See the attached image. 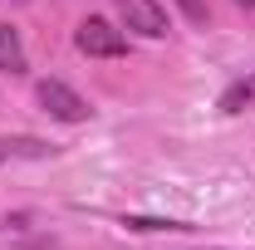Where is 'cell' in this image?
Segmentation results:
<instances>
[{
	"label": "cell",
	"mask_w": 255,
	"mask_h": 250,
	"mask_svg": "<svg viewBox=\"0 0 255 250\" xmlns=\"http://www.w3.org/2000/svg\"><path fill=\"white\" fill-rule=\"evenodd\" d=\"M74 44H79L89 59H118V54H128L123 30H113L108 20H84L79 34H74Z\"/></svg>",
	"instance_id": "6da1fadb"
},
{
	"label": "cell",
	"mask_w": 255,
	"mask_h": 250,
	"mask_svg": "<svg viewBox=\"0 0 255 250\" xmlns=\"http://www.w3.org/2000/svg\"><path fill=\"white\" fill-rule=\"evenodd\" d=\"M0 69L5 74H25V44L10 25H0Z\"/></svg>",
	"instance_id": "277c9868"
},
{
	"label": "cell",
	"mask_w": 255,
	"mask_h": 250,
	"mask_svg": "<svg viewBox=\"0 0 255 250\" xmlns=\"http://www.w3.org/2000/svg\"><path fill=\"white\" fill-rule=\"evenodd\" d=\"M0 157H44V142H34V137H5L0 142Z\"/></svg>",
	"instance_id": "8992f818"
},
{
	"label": "cell",
	"mask_w": 255,
	"mask_h": 250,
	"mask_svg": "<svg viewBox=\"0 0 255 250\" xmlns=\"http://www.w3.org/2000/svg\"><path fill=\"white\" fill-rule=\"evenodd\" d=\"M182 10H187V20H196V25H206V0H177Z\"/></svg>",
	"instance_id": "52a82bcc"
},
{
	"label": "cell",
	"mask_w": 255,
	"mask_h": 250,
	"mask_svg": "<svg viewBox=\"0 0 255 250\" xmlns=\"http://www.w3.org/2000/svg\"><path fill=\"white\" fill-rule=\"evenodd\" d=\"M241 5H246V10H255V0H241Z\"/></svg>",
	"instance_id": "ba28073f"
},
{
	"label": "cell",
	"mask_w": 255,
	"mask_h": 250,
	"mask_svg": "<svg viewBox=\"0 0 255 250\" xmlns=\"http://www.w3.org/2000/svg\"><path fill=\"white\" fill-rule=\"evenodd\" d=\"M34 94H39V103H44V113H49V118H59V123H84V118L94 113V108L74 94L69 84H59V79H44Z\"/></svg>",
	"instance_id": "7a4b0ae2"
},
{
	"label": "cell",
	"mask_w": 255,
	"mask_h": 250,
	"mask_svg": "<svg viewBox=\"0 0 255 250\" xmlns=\"http://www.w3.org/2000/svg\"><path fill=\"white\" fill-rule=\"evenodd\" d=\"M255 103V79H241V84H231L221 94V113H241V108H251Z\"/></svg>",
	"instance_id": "5b68a950"
},
{
	"label": "cell",
	"mask_w": 255,
	"mask_h": 250,
	"mask_svg": "<svg viewBox=\"0 0 255 250\" xmlns=\"http://www.w3.org/2000/svg\"><path fill=\"white\" fill-rule=\"evenodd\" d=\"M118 15H123L128 30H137L142 39H162L167 34V10L157 0H118Z\"/></svg>",
	"instance_id": "3957f363"
}]
</instances>
